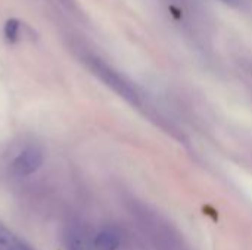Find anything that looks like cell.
Wrapping results in <instances>:
<instances>
[{
    "label": "cell",
    "mask_w": 252,
    "mask_h": 250,
    "mask_svg": "<svg viewBox=\"0 0 252 250\" xmlns=\"http://www.w3.org/2000/svg\"><path fill=\"white\" fill-rule=\"evenodd\" d=\"M0 250H32L22 239L0 222Z\"/></svg>",
    "instance_id": "cell-5"
},
{
    "label": "cell",
    "mask_w": 252,
    "mask_h": 250,
    "mask_svg": "<svg viewBox=\"0 0 252 250\" xmlns=\"http://www.w3.org/2000/svg\"><path fill=\"white\" fill-rule=\"evenodd\" d=\"M89 63H90L92 71L102 81H105L109 87H112L118 94H121L123 97H126L127 100H130L133 103L137 102V93H136V90L121 75H118V72H115L114 69H111L108 65H105L99 59H90Z\"/></svg>",
    "instance_id": "cell-1"
},
{
    "label": "cell",
    "mask_w": 252,
    "mask_h": 250,
    "mask_svg": "<svg viewBox=\"0 0 252 250\" xmlns=\"http://www.w3.org/2000/svg\"><path fill=\"white\" fill-rule=\"evenodd\" d=\"M120 243H121L120 233L112 227H105L96 234L93 240V248L94 250H117Z\"/></svg>",
    "instance_id": "cell-3"
},
{
    "label": "cell",
    "mask_w": 252,
    "mask_h": 250,
    "mask_svg": "<svg viewBox=\"0 0 252 250\" xmlns=\"http://www.w3.org/2000/svg\"><path fill=\"white\" fill-rule=\"evenodd\" d=\"M66 250H94V248L81 228L72 227L66 231Z\"/></svg>",
    "instance_id": "cell-4"
},
{
    "label": "cell",
    "mask_w": 252,
    "mask_h": 250,
    "mask_svg": "<svg viewBox=\"0 0 252 250\" xmlns=\"http://www.w3.org/2000/svg\"><path fill=\"white\" fill-rule=\"evenodd\" d=\"M220 1H223V3H227V4H232V6H235V4H239V1H241V0H220Z\"/></svg>",
    "instance_id": "cell-6"
},
{
    "label": "cell",
    "mask_w": 252,
    "mask_h": 250,
    "mask_svg": "<svg viewBox=\"0 0 252 250\" xmlns=\"http://www.w3.org/2000/svg\"><path fill=\"white\" fill-rule=\"evenodd\" d=\"M43 164V152L37 146L25 147L12 162V171L18 177L34 174Z\"/></svg>",
    "instance_id": "cell-2"
}]
</instances>
